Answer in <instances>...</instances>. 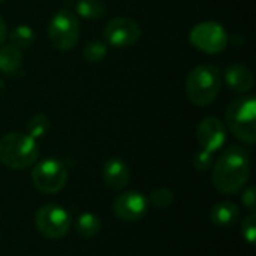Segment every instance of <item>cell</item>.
<instances>
[{"label": "cell", "instance_id": "obj_5", "mask_svg": "<svg viewBox=\"0 0 256 256\" xmlns=\"http://www.w3.org/2000/svg\"><path fill=\"white\" fill-rule=\"evenodd\" d=\"M48 36L58 51H70L80 39V22L70 10H58L50 21Z\"/></svg>", "mask_w": 256, "mask_h": 256}, {"label": "cell", "instance_id": "obj_9", "mask_svg": "<svg viewBox=\"0 0 256 256\" xmlns=\"http://www.w3.org/2000/svg\"><path fill=\"white\" fill-rule=\"evenodd\" d=\"M141 27L138 21L129 16H116L108 21L104 28V38L108 45L114 48H129L141 38Z\"/></svg>", "mask_w": 256, "mask_h": 256}, {"label": "cell", "instance_id": "obj_22", "mask_svg": "<svg viewBox=\"0 0 256 256\" xmlns=\"http://www.w3.org/2000/svg\"><path fill=\"white\" fill-rule=\"evenodd\" d=\"M242 236L243 238L249 243L254 244L256 240V216L252 213L250 216H248L243 224H242Z\"/></svg>", "mask_w": 256, "mask_h": 256}, {"label": "cell", "instance_id": "obj_12", "mask_svg": "<svg viewBox=\"0 0 256 256\" xmlns=\"http://www.w3.org/2000/svg\"><path fill=\"white\" fill-rule=\"evenodd\" d=\"M102 180L108 189L122 190L130 180V171L124 160L111 158L102 165Z\"/></svg>", "mask_w": 256, "mask_h": 256}, {"label": "cell", "instance_id": "obj_16", "mask_svg": "<svg viewBox=\"0 0 256 256\" xmlns=\"http://www.w3.org/2000/svg\"><path fill=\"white\" fill-rule=\"evenodd\" d=\"M76 234L82 238H93L96 237L100 230H102V224L100 219L94 214V213H82L78 219H76V225H75Z\"/></svg>", "mask_w": 256, "mask_h": 256}, {"label": "cell", "instance_id": "obj_14", "mask_svg": "<svg viewBox=\"0 0 256 256\" xmlns=\"http://www.w3.org/2000/svg\"><path fill=\"white\" fill-rule=\"evenodd\" d=\"M210 219L216 226H232L240 219V208L232 201L218 202L210 212Z\"/></svg>", "mask_w": 256, "mask_h": 256}, {"label": "cell", "instance_id": "obj_24", "mask_svg": "<svg viewBox=\"0 0 256 256\" xmlns=\"http://www.w3.org/2000/svg\"><path fill=\"white\" fill-rule=\"evenodd\" d=\"M242 201H243V204H244V207L250 212V213H254L256 210V190L254 186H249V188H246L244 189V192H243V196H242Z\"/></svg>", "mask_w": 256, "mask_h": 256}, {"label": "cell", "instance_id": "obj_21", "mask_svg": "<svg viewBox=\"0 0 256 256\" xmlns=\"http://www.w3.org/2000/svg\"><path fill=\"white\" fill-rule=\"evenodd\" d=\"M150 204L158 210H165L174 202V192L168 188H159L152 192L148 198Z\"/></svg>", "mask_w": 256, "mask_h": 256}, {"label": "cell", "instance_id": "obj_3", "mask_svg": "<svg viewBox=\"0 0 256 256\" xmlns=\"http://www.w3.org/2000/svg\"><path fill=\"white\" fill-rule=\"evenodd\" d=\"M39 158L36 140L21 132H10L0 138V164L10 170H26Z\"/></svg>", "mask_w": 256, "mask_h": 256}, {"label": "cell", "instance_id": "obj_23", "mask_svg": "<svg viewBox=\"0 0 256 256\" xmlns=\"http://www.w3.org/2000/svg\"><path fill=\"white\" fill-rule=\"evenodd\" d=\"M212 165H213V153H210V152H206V150H200L196 154H195V158H194V166L198 170V171H207V170H210L212 168Z\"/></svg>", "mask_w": 256, "mask_h": 256}, {"label": "cell", "instance_id": "obj_19", "mask_svg": "<svg viewBox=\"0 0 256 256\" xmlns=\"http://www.w3.org/2000/svg\"><path fill=\"white\" fill-rule=\"evenodd\" d=\"M50 126H51L50 118L45 114H34L28 118L26 124V130L28 136H32L33 140H39L46 135V132L50 130Z\"/></svg>", "mask_w": 256, "mask_h": 256}, {"label": "cell", "instance_id": "obj_2", "mask_svg": "<svg viewBox=\"0 0 256 256\" xmlns=\"http://www.w3.org/2000/svg\"><path fill=\"white\" fill-rule=\"evenodd\" d=\"M222 87L220 70L213 64H200L194 68L186 78V94L196 106L213 104Z\"/></svg>", "mask_w": 256, "mask_h": 256}, {"label": "cell", "instance_id": "obj_4", "mask_svg": "<svg viewBox=\"0 0 256 256\" xmlns=\"http://www.w3.org/2000/svg\"><path fill=\"white\" fill-rule=\"evenodd\" d=\"M226 126L236 138L246 144L256 141V100L252 94L234 99L226 108Z\"/></svg>", "mask_w": 256, "mask_h": 256}, {"label": "cell", "instance_id": "obj_1", "mask_svg": "<svg viewBox=\"0 0 256 256\" xmlns=\"http://www.w3.org/2000/svg\"><path fill=\"white\" fill-rule=\"evenodd\" d=\"M250 177L249 153L238 146L226 148L213 168L212 180L218 192L224 195L238 194Z\"/></svg>", "mask_w": 256, "mask_h": 256}, {"label": "cell", "instance_id": "obj_25", "mask_svg": "<svg viewBox=\"0 0 256 256\" xmlns=\"http://www.w3.org/2000/svg\"><path fill=\"white\" fill-rule=\"evenodd\" d=\"M6 38H8V28H6V24H4L3 18L0 16V45L4 42Z\"/></svg>", "mask_w": 256, "mask_h": 256}, {"label": "cell", "instance_id": "obj_26", "mask_svg": "<svg viewBox=\"0 0 256 256\" xmlns=\"http://www.w3.org/2000/svg\"><path fill=\"white\" fill-rule=\"evenodd\" d=\"M2 2H4V0H0V3H2Z\"/></svg>", "mask_w": 256, "mask_h": 256}, {"label": "cell", "instance_id": "obj_7", "mask_svg": "<svg viewBox=\"0 0 256 256\" xmlns=\"http://www.w3.org/2000/svg\"><path fill=\"white\" fill-rule=\"evenodd\" d=\"M70 224V214L63 207L56 204L42 206L34 216V225L38 231L50 240L63 238L69 232Z\"/></svg>", "mask_w": 256, "mask_h": 256}, {"label": "cell", "instance_id": "obj_11", "mask_svg": "<svg viewBox=\"0 0 256 256\" xmlns=\"http://www.w3.org/2000/svg\"><path fill=\"white\" fill-rule=\"evenodd\" d=\"M196 140L202 150L216 153L226 141V128L218 117H206L198 124Z\"/></svg>", "mask_w": 256, "mask_h": 256}, {"label": "cell", "instance_id": "obj_10", "mask_svg": "<svg viewBox=\"0 0 256 256\" xmlns=\"http://www.w3.org/2000/svg\"><path fill=\"white\" fill-rule=\"evenodd\" d=\"M148 210V200L136 190H126L120 194L112 202L114 214L123 222H136L146 216Z\"/></svg>", "mask_w": 256, "mask_h": 256}, {"label": "cell", "instance_id": "obj_17", "mask_svg": "<svg viewBox=\"0 0 256 256\" xmlns=\"http://www.w3.org/2000/svg\"><path fill=\"white\" fill-rule=\"evenodd\" d=\"M75 10L86 20H98L106 14V4L104 0H78Z\"/></svg>", "mask_w": 256, "mask_h": 256}, {"label": "cell", "instance_id": "obj_18", "mask_svg": "<svg viewBox=\"0 0 256 256\" xmlns=\"http://www.w3.org/2000/svg\"><path fill=\"white\" fill-rule=\"evenodd\" d=\"M34 32L32 27L28 26H18L15 27L10 34H9V40H10V45L18 48V50H26V48H30L34 42Z\"/></svg>", "mask_w": 256, "mask_h": 256}, {"label": "cell", "instance_id": "obj_6", "mask_svg": "<svg viewBox=\"0 0 256 256\" xmlns=\"http://www.w3.org/2000/svg\"><path fill=\"white\" fill-rule=\"evenodd\" d=\"M68 182V170L57 159H44L32 171L33 186L46 195L60 192Z\"/></svg>", "mask_w": 256, "mask_h": 256}, {"label": "cell", "instance_id": "obj_13", "mask_svg": "<svg viewBox=\"0 0 256 256\" xmlns=\"http://www.w3.org/2000/svg\"><path fill=\"white\" fill-rule=\"evenodd\" d=\"M225 82L236 93H248L252 90L255 80L252 70L248 66L236 63L228 66L225 70Z\"/></svg>", "mask_w": 256, "mask_h": 256}, {"label": "cell", "instance_id": "obj_8", "mask_svg": "<svg viewBox=\"0 0 256 256\" xmlns=\"http://www.w3.org/2000/svg\"><path fill=\"white\" fill-rule=\"evenodd\" d=\"M189 42L206 54H219L228 45V33L219 22L204 21L190 30Z\"/></svg>", "mask_w": 256, "mask_h": 256}, {"label": "cell", "instance_id": "obj_20", "mask_svg": "<svg viewBox=\"0 0 256 256\" xmlns=\"http://www.w3.org/2000/svg\"><path fill=\"white\" fill-rule=\"evenodd\" d=\"M84 58L88 63H99L108 54V45L100 40H92L84 46Z\"/></svg>", "mask_w": 256, "mask_h": 256}, {"label": "cell", "instance_id": "obj_15", "mask_svg": "<svg viewBox=\"0 0 256 256\" xmlns=\"http://www.w3.org/2000/svg\"><path fill=\"white\" fill-rule=\"evenodd\" d=\"M21 64H22L21 50L12 45H4L0 48V72H3L4 75H12L16 70H20Z\"/></svg>", "mask_w": 256, "mask_h": 256}]
</instances>
